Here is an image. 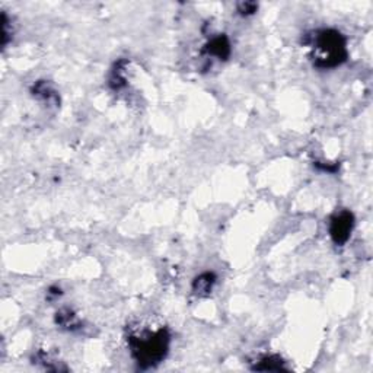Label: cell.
<instances>
[{"mask_svg":"<svg viewBox=\"0 0 373 373\" xmlns=\"http://www.w3.org/2000/svg\"><path fill=\"white\" fill-rule=\"evenodd\" d=\"M314 61L321 69L340 66L347 59L346 38L335 29H319L311 36Z\"/></svg>","mask_w":373,"mask_h":373,"instance_id":"6da1fadb","label":"cell"},{"mask_svg":"<svg viewBox=\"0 0 373 373\" xmlns=\"http://www.w3.org/2000/svg\"><path fill=\"white\" fill-rule=\"evenodd\" d=\"M129 346L136 362L150 367L165 359L169 349V334L165 328L133 334L129 338Z\"/></svg>","mask_w":373,"mask_h":373,"instance_id":"7a4b0ae2","label":"cell"},{"mask_svg":"<svg viewBox=\"0 0 373 373\" xmlns=\"http://www.w3.org/2000/svg\"><path fill=\"white\" fill-rule=\"evenodd\" d=\"M353 225H354V219L351 213L342 212V213L335 214L331 219V225H330V235H331L332 241L337 245H343L350 238Z\"/></svg>","mask_w":373,"mask_h":373,"instance_id":"3957f363","label":"cell"},{"mask_svg":"<svg viewBox=\"0 0 373 373\" xmlns=\"http://www.w3.org/2000/svg\"><path fill=\"white\" fill-rule=\"evenodd\" d=\"M213 283H214V277H213L212 275H209V273L203 275V276H200V277L196 280V283H194V291H196V293H198V295H201V293H207V292L212 291Z\"/></svg>","mask_w":373,"mask_h":373,"instance_id":"277c9868","label":"cell"},{"mask_svg":"<svg viewBox=\"0 0 373 373\" xmlns=\"http://www.w3.org/2000/svg\"><path fill=\"white\" fill-rule=\"evenodd\" d=\"M256 9H257V5L256 3H241L240 5V12L242 13V15H248V13H254V12H256Z\"/></svg>","mask_w":373,"mask_h":373,"instance_id":"5b68a950","label":"cell"}]
</instances>
